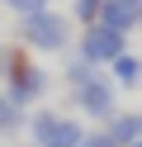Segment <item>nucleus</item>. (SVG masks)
<instances>
[{"mask_svg":"<svg viewBox=\"0 0 142 147\" xmlns=\"http://www.w3.org/2000/svg\"><path fill=\"white\" fill-rule=\"evenodd\" d=\"M66 81L76 86V105L85 109V114H95V119H114V81H104V76H95V67L90 62H76L71 71H66Z\"/></svg>","mask_w":142,"mask_h":147,"instance_id":"1","label":"nucleus"},{"mask_svg":"<svg viewBox=\"0 0 142 147\" xmlns=\"http://www.w3.org/2000/svg\"><path fill=\"white\" fill-rule=\"evenodd\" d=\"M19 38L33 43V48H43V52H62L66 43H71V24H66L62 14H52V10H38V14H24Z\"/></svg>","mask_w":142,"mask_h":147,"instance_id":"2","label":"nucleus"},{"mask_svg":"<svg viewBox=\"0 0 142 147\" xmlns=\"http://www.w3.org/2000/svg\"><path fill=\"white\" fill-rule=\"evenodd\" d=\"M33 147H81L85 128L76 123V119H62L52 114V109H43V114H33Z\"/></svg>","mask_w":142,"mask_h":147,"instance_id":"3","label":"nucleus"},{"mask_svg":"<svg viewBox=\"0 0 142 147\" xmlns=\"http://www.w3.org/2000/svg\"><path fill=\"white\" fill-rule=\"evenodd\" d=\"M123 33L118 29H109V24H90V29L81 33V62H90V67H104V62H118L123 57Z\"/></svg>","mask_w":142,"mask_h":147,"instance_id":"4","label":"nucleus"},{"mask_svg":"<svg viewBox=\"0 0 142 147\" xmlns=\"http://www.w3.org/2000/svg\"><path fill=\"white\" fill-rule=\"evenodd\" d=\"M5 76H9V100H14V105H28V100H38V95L47 90V76H43L28 57H19V52L5 62Z\"/></svg>","mask_w":142,"mask_h":147,"instance_id":"5","label":"nucleus"},{"mask_svg":"<svg viewBox=\"0 0 142 147\" xmlns=\"http://www.w3.org/2000/svg\"><path fill=\"white\" fill-rule=\"evenodd\" d=\"M100 24H109V29H118V33L137 29V24H142V0H104Z\"/></svg>","mask_w":142,"mask_h":147,"instance_id":"6","label":"nucleus"},{"mask_svg":"<svg viewBox=\"0 0 142 147\" xmlns=\"http://www.w3.org/2000/svg\"><path fill=\"white\" fill-rule=\"evenodd\" d=\"M104 133H109L118 147L142 142V114H128V109H123V114H114V119H109V128H104Z\"/></svg>","mask_w":142,"mask_h":147,"instance_id":"7","label":"nucleus"},{"mask_svg":"<svg viewBox=\"0 0 142 147\" xmlns=\"http://www.w3.org/2000/svg\"><path fill=\"white\" fill-rule=\"evenodd\" d=\"M137 81H142V62L123 52V57L114 62V86H137Z\"/></svg>","mask_w":142,"mask_h":147,"instance_id":"8","label":"nucleus"},{"mask_svg":"<svg viewBox=\"0 0 142 147\" xmlns=\"http://www.w3.org/2000/svg\"><path fill=\"white\" fill-rule=\"evenodd\" d=\"M9 128H19V105L9 95H0V133H9Z\"/></svg>","mask_w":142,"mask_h":147,"instance_id":"9","label":"nucleus"},{"mask_svg":"<svg viewBox=\"0 0 142 147\" xmlns=\"http://www.w3.org/2000/svg\"><path fill=\"white\" fill-rule=\"evenodd\" d=\"M100 10H104V0H76V19H85V29L100 24Z\"/></svg>","mask_w":142,"mask_h":147,"instance_id":"10","label":"nucleus"},{"mask_svg":"<svg viewBox=\"0 0 142 147\" xmlns=\"http://www.w3.org/2000/svg\"><path fill=\"white\" fill-rule=\"evenodd\" d=\"M5 5H9L14 14H38V10L47 5V0H5Z\"/></svg>","mask_w":142,"mask_h":147,"instance_id":"11","label":"nucleus"},{"mask_svg":"<svg viewBox=\"0 0 142 147\" xmlns=\"http://www.w3.org/2000/svg\"><path fill=\"white\" fill-rule=\"evenodd\" d=\"M81 147H118V142H114L109 133H85V138H81Z\"/></svg>","mask_w":142,"mask_h":147,"instance_id":"12","label":"nucleus"},{"mask_svg":"<svg viewBox=\"0 0 142 147\" xmlns=\"http://www.w3.org/2000/svg\"><path fill=\"white\" fill-rule=\"evenodd\" d=\"M133 147H142V142H133Z\"/></svg>","mask_w":142,"mask_h":147,"instance_id":"13","label":"nucleus"}]
</instances>
